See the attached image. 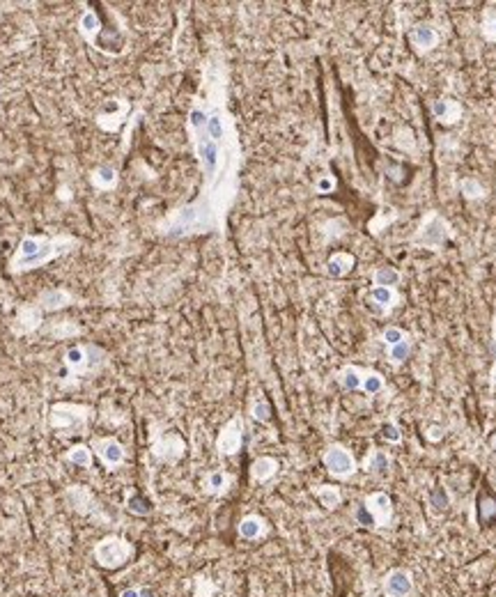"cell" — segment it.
<instances>
[{"instance_id":"5","label":"cell","mask_w":496,"mask_h":597,"mask_svg":"<svg viewBox=\"0 0 496 597\" xmlns=\"http://www.w3.org/2000/svg\"><path fill=\"white\" fill-rule=\"evenodd\" d=\"M133 556V544L120 535H106L95 544V561L106 570L122 568Z\"/></svg>"},{"instance_id":"23","label":"cell","mask_w":496,"mask_h":597,"mask_svg":"<svg viewBox=\"0 0 496 597\" xmlns=\"http://www.w3.org/2000/svg\"><path fill=\"white\" fill-rule=\"evenodd\" d=\"M127 110H129L127 101H118V110L115 113H99V115H97V125L101 129H106V131H118L120 125L124 122V118H127Z\"/></svg>"},{"instance_id":"19","label":"cell","mask_w":496,"mask_h":597,"mask_svg":"<svg viewBox=\"0 0 496 597\" xmlns=\"http://www.w3.org/2000/svg\"><path fill=\"white\" fill-rule=\"evenodd\" d=\"M411 44L416 46L418 51H432L434 46L439 44V35H437V30H434L432 26H413L411 28Z\"/></svg>"},{"instance_id":"35","label":"cell","mask_w":496,"mask_h":597,"mask_svg":"<svg viewBox=\"0 0 496 597\" xmlns=\"http://www.w3.org/2000/svg\"><path fill=\"white\" fill-rule=\"evenodd\" d=\"M409 352H411V341H409V338H405V341L398 343V345L388 347V358H391V363H393V365H400V363L409 356Z\"/></svg>"},{"instance_id":"20","label":"cell","mask_w":496,"mask_h":597,"mask_svg":"<svg viewBox=\"0 0 496 597\" xmlns=\"http://www.w3.org/2000/svg\"><path fill=\"white\" fill-rule=\"evenodd\" d=\"M90 182H92V187L99 189V191H113V189L118 187L120 175H118V170L113 168V166H99V168L92 170Z\"/></svg>"},{"instance_id":"26","label":"cell","mask_w":496,"mask_h":597,"mask_svg":"<svg viewBox=\"0 0 496 597\" xmlns=\"http://www.w3.org/2000/svg\"><path fill=\"white\" fill-rule=\"evenodd\" d=\"M388 467H391V460H388V455L384 450H370V455L366 457V462H363V469H366V473H372V476H381V473H386L388 471Z\"/></svg>"},{"instance_id":"40","label":"cell","mask_w":496,"mask_h":597,"mask_svg":"<svg viewBox=\"0 0 496 597\" xmlns=\"http://www.w3.org/2000/svg\"><path fill=\"white\" fill-rule=\"evenodd\" d=\"M381 437H384L388 444H400V441H402L400 427L396 423H386L384 427H381Z\"/></svg>"},{"instance_id":"21","label":"cell","mask_w":496,"mask_h":597,"mask_svg":"<svg viewBox=\"0 0 496 597\" xmlns=\"http://www.w3.org/2000/svg\"><path fill=\"white\" fill-rule=\"evenodd\" d=\"M354 255H349V253H334L326 260V274L331 278H343L347 276L351 269H354Z\"/></svg>"},{"instance_id":"37","label":"cell","mask_w":496,"mask_h":597,"mask_svg":"<svg viewBox=\"0 0 496 597\" xmlns=\"http://www.w3.org/2000/svg\"><path fill=\"white\" fill-rule=\"evenodd\" d=\"M193 595L195 597H214L216 595V583L212 579H207V576H195L193 581Z\"/></svg>"},{"instance_id":"27","label":"cell","mask_w":496,"mask_h":597,"mask_svg":"<svg viewBox=\"0 0 496 597\" xmlns=\"http://www.w3.org/2000/svg\"><path fill=\"white\" fill-rule=\"evenodd\" d=\"M396 290L393 287H372L370 290V301H375V306H379L381 311L388 313L393 306H396Z\"/></svg>"},{"instance_id":"46","label":"cell","mask_w":496,"mask_h":597,"mask_svg":"<svg viewBox=\"0 0 496 597\" xmlns=\"http://www.w3.org/2000/svg\"><path fill=\"white\" fill-rule=\"evenodd\" d=\"M492 450H496V435L492 437Z\"/></svg>"},{"instance_id":"14","label":"cell","mask_w":496,"mask_h":597,"mask_svg":"<svg viewBox=\"0 0 496 597\" xmlns=\"http://www.w3.org/2000/svg\"><path fill=\"white\" fill-rule=\"evenodd\" d=\"M41 322H44V313H41L39 308L35 306V301L33 303H24V306L19 308V313H16L12 331L16 336H28V333L37 331V328H41Z\"/></svg>"},{"instance_id":"38","label":"cell","mask_w":496,"mask_h":597,"mask_svg":"<svg viewBox=\"0 0 496 597\" xmlns=\"http://www.w3.org/2000/svg\"><path fill=\"white\" fill-rule=\"evenodd\" d=\"M482 37L496 42V9H485L482 16Z\"/></svg>"},{"instance_id":"32","label":"cell","mask_w":496,"mask_h":597,"mask_svg":"<svg viewBox=\"0 0 496 597\" xmlns=\"http://www.w3.org/2000/svg\"><path fill=\"white\" fill-rule=\"evenodd\" d=\"M361 390L368 395H377L384 390V377H381L379 373H370V370H366V375H363V384H361Z\"/></svg>"},{"instance_id":"41","label":"cell","mask_w":496,"mask_h":597,"mask_svg":"<svg viewBox=\"0 0 496 597\" xmlns=\"http://www.w3.org/2000/svg\"><path fill=\"white\" fill-rule=\"evenodd\" d=\"M315 189L319 193H329V191H334L336 189V180H331V177H322L317 184H315Z\"/></svg>"},{"instance_id":"31","label":"cell","mask_w":496,"mask_h":597,"mask_svg":"<svg viewBox=\"0 0 496 597\" xmlns=\"http://www.w3.org/2000/svg\"><path fill=\"white\" fill-rule=\"evenodd\" d=\"M372 281H375L377 287H396L400 283V274L393 266H379L375 276H372Z\"/></svg>"},{"instance_id":"44","label":"cell","mask_w":496,"mask_h":597,"mask_svg":"<svg viewBox=\"0 0 496 597\" xmlns=\"http://www.w3.org/2000/svg\"><path fill=\"white\" fill-rule=\"evenodd\" d=\"M60 198H62V200H71V191L67 193V189L62 187V189H60Z\"/></svg>"},{"instance_id":"36","label":"cell","mask_w":496,"mask_h":597,"mask_svg":"<svg viewBox=\"0 0 496 597\" xmlns=\"http://www.w3.org/2000/svg\"><path fill=\"white\" fill-rule=\"evenodd\" d=\"M460 189H462V195H464V198H469V200H478V198H482V195H485L482 184H480L478 180H473V177L462 180Z\"/></svg>"},{"instance_id":"45","label":"cell","mask_w":496,"mask_h":597,"mask_svg":"<svg viewBox=\"0 0 496 597\" xmlns=\"http://www.w3.org/2000/svg\"><path fill=\"white\" fill-rule=\"evenodd\" d=\"M140 597H154V593L150 588H143V595Z\"/></svg>"},{"instance_id":"8","label":"cell","mask_w":496,"mask_h":597,"mask_svg":"<svg viewBox=\"0 0 496 597\" xmlns=\"http://www.w3.org/2000/svg\"><path fill=\"white\" fill-rule=\"evenodd\" d=\"M242 444H244V418L234 416L227 420L223 430L219 432V437H216V450H219V455L225 457L237 455L242 450Z\"/></svg>"},{"instance_id":"16","label":"cell","mask_w":496,"mask_h":597,"mask_svg":"<svg viewBox=\"0 0 496 597\" xmlns=\"http://www.w3.org/2000/svg\"><path fill=\"white\" fill-rule=\"evenodd\" d=\"M432 115L443 125H455L462 118V106L453 99H437L432 104Z\"/></svg>"},{"instance_id":"18","label":"cell","mask_w":496,"mask_h":597,"mask_svg":"<svg viewBox=\"0 0 496 597\" xmlns=\"http://www.w3.org/2000/svg\"><path fill=\"white\" fill-rule=\"evenodd\" d=\"M232 485V476L225 471H210L202 480V489L212 497H223V494L230 489Z\"/></svg>"},{"instance_id":"9","label":"cell","mask_w":496,"mask_h":597,"mask_svg":"<svg viewBox=\"0 0 496 597\" xmlns=\"http://www.w3.org/2000/svg\"><path fill=\"white\" fill-rule=\"evenodd\" d=\"M184 450L186 444L180 435H175V432H161V435H154L152 439V455L161 460V462H177L184 457Z\"/></svg>"},{"instance_id":"12","label":"cell","mask_w":496,"mask_h":597,"mask_svg":"<svg viewBox=\"0 0 496 597\" xmlns=\"http://www.w3.org/2000/svg\"><path fill=\"white\" fill-rule=\"evenodd\" d=\"M381 591H384L386 597H407V595H411V591H413L411 572L402 570V568L391 570L384 576V581H381Z\"/></svg>"},{"instance_id":"6","label":"cell","mask_w":496,"mask_h":597,"mask_svg":"<svg viewBox=\"0 0 496 597\" xmlns=\"http://www.w3.org/2000/svg\"><path fill=\"white\" fill-rule=\"evenodd\" d=\"M322 462H324L326 471L338 480H347L356 473V460L351 457V452L340 444L329 446L322 455Z\"/></svg>"},{"instance_id":"1","label":"cell","mask_w":496,"mask_h":597,"mask_svg":"<svg viewBox=\"0 0 496 597\" xmlns=\"http://www.w3.org/2000/svg\"><path fill=\"white\" fill-rule=\"evenodd\" d=\"M78 239L71 234H26L19 242L16 255L9 262V271L12 274H26L44 266L48 262L58 260L62 255H69L71 251L78 249Z\"/></svg>"},{"instance_id":"11","label":"cell","mask_w":496,"mask_h":597,"mask_svg":"<svg viewBox=\"0 0 496 597\" xmlns=\"http://www.w3.org/2000/svg\"><path fill=\"white\" fill-rule=\"evenodd\" d=\"M363 508L370 512L372 521H375V529H386L393 519V503L388 499V494L384 492H375L366 497Z\"/></svg>"},{"instance_id":"42","label":"cell","mask_w":496,"mask_h":597,"mask_svg":"<svg viewBox=\"0 0 496 597\" xmlns=\"http://www.w3.org/2000/svg\"><path fill=\"white\" fill-rule=\"evenodd\" d=\"M143 595V588H124L120 593V597H140Z\"/></svg>"},{"instance_id":"24","label":"cell","mask_w":496,"mask_h":597,"mask_svg":"<svg viewBox=\"0 0 496 597\" xmlns=\"http://www.w3.org/2000/svg\"><path fill=\"white\" fill-rule=\"evenodd\" d=\"M363 375L366 370H361L356 365H345L338 373V384L345 390H361V384H363Z\"/></svg>"},{"instance_id":"39","label":"cell","mask_w":496,"mask_h":597,"mask_svg":"<svg viewBox=\"0 0 496 597\" xmlns=\"http://www.w3.org/2000/svg\"><path fill=\"white\" fill-rule=\"evenodd\" d=\"M405 331H402V328H398V326H388V328H384V333H381V341L386 343V347H393V345H398V343H402L405 341Z\"/></svg>"},{"instance_id":"15","label":"cell","mask_w":496,"mask_h":597,"mask_svg":"<svg viewBox=\"0 0 496 597\" xmlns=\"http://www.w3.org/2000/svg\"><path fill=\"white\" fill-rule=\"evenodd\" d=\"M103 30V24H101V19L97 16V12L95 9H86V12L81 14V19H78V33H81V37L86 39V42L92 46L95 44V39L99 37V33Z\"/></svg>"},{"instance_id":"13","label":"cell","mask_w":496,"mask_h":597,"mask_svg":"<svg viewBox=\"0 0 496 597\" xmlns=\"http://www.w3.org/2000/svg\"><path fill=\"white\" fill-rule=\"evenodd\" d=\"M71 303H74V294L67 292L65 287H48V290L39 292V296L35 298V306L41 313H58Z\"/></svg>"},{"instance_id":"22","label":"cell","mask_w":496,"mask_h":597,"mask_svg":"<svg viewBox=\"0 0 496 597\" xmlns=\"http://www.w3.org/2000/svg\"><path fill=\"white\" fill-rule=\"evenodd\" d=\"M278 473V460L274 457H257L251 467V478L255 482H267Z\"/></svg>"},{"instance_id":"25","label":"cell","mask_w":496,"mask_h":597,"mask_svg":"<svg viewBox=\"0 0 496 597\" xmlns=\"http://www.w3.org/2000/svg\"><path fill=\"white\" fill-rule=\"evenodd\" d=\"M313 494L326 510H336L340 503H343V492L334 485H317V487H313Z\"/></svg>"},{"instance_id":"34","label":"cell","mask_w":496,"mask_h":597,"mask_svg":"<svg viewBox=\"0 0 496 597\" xmlns=\"http://www.w3.org/2000/svg\"><path fill=\"white\" fill-rule=\"evenodd\" d=\"M251 416L255 420H260V423H269L272 420V407H269V403L262 395H257L251 403Z\"/></svg>"},{"instance_id":"28","label":"cell","mask_w":496,"mask_h":597,"mask_svg":"<svg viewBox=\"0 0 496 597\" xmlns=\"http://www.w3.org/2000/svg\"><path fill=\"white\" fill-rule=\"evenodd\" d=\"M65 460L69 462V464H74V467L90 469V467H92V448H88L86 444L71 446L69 452L65 455Z\"/></svg>"},{"instance_id":"33","label":"cell","mask_w":496,"mask_h":597,"mask_svg":"<svg viewBox=\"0 0 496 597\" xmlns=\"http://www.w3.org/2000/svg\"><path fill=\"white\" fill-rule=\"evenodd\" d=\"M127 510L133 512V514H138V517H148V514H152V503L140 497V494H131L129 501H127Z\"/></svg>"},{"instance_id":"10","label":"cell","mask_w":496,"mask_h":597,"mask_svg":"<svg viewBox=\"0 0 496 597\" xmlns=\"http://www.w3.org/2000/svg\"><path fill=\"white\" fill-rule=\"evenodd\" d=\"M92 452L99 457V462L106 469H118L124 460H127V450L120 444L115 437H99V439H92L90 444Z\"/></svg>"},{"instance_id":"3","label":"cell","mask_w":496,"mask_h":597,"mask_svg":"<svg viewBox=\"0 0 496 597\" xmlns=\"http://www.w3.org/2000/svg\"><path fill=\"white\" fill-rule=\"evenodd\" d=\"M95 409L78 403H56L51 407L48 423L53 430H65L69 435H83L88 430Z\"/></svg>"},{"instance_id":"17","label":"cell","mask_w":496,"mask_h":597,"mask_svg":"<svg viewBox=\"0 0 496 597\" xmlns=\"http://www.w3.org/2000/svg\"><path fill=\"white\" fill-rule=\"evenodd\" d=\"M237 531H239L244 540H260L267 535L269 526L260 514H246V517L239 521V526H237Z\"/></svg>"},{"instance_id":"29","label":"cell","mask_w":496,"mask_h":597,"mask_svg":"<svg viewBox=\"0 0 496 597\" xmlns=\"http://www.w3.org/2000/svg\"><path fill=\"white\" fill-rule=\"evenodd\" d=\"M428 503H430V512H432V514H443V512H446L448 506H450V497H448L446 487H434V489H430Z\"/></svg>"},{"instance_id":"30","label":"cell","mask_w":496,"mask_h":597,"mask_svg":"<svg viewBox=\"0 0 496 597\" xmlns=\"http://www.w3.org/2000/svg\"><path fill=\"white\" fill-rule=\"evenodd\" d=\"M48 333L53 338H58V341H67V338H76L81 333V326H76L69 320H62V322H56L53 326H51Z\"/></svg>"},{"instance_id":"7","label":"cell","mask_w":496,"mask_h":597,"mask_svg":"<svg viewBox=\"0 0 496 597\" xmlns=\"http://www.w3.org/2000/svg\"><path fill=\"white\" fill-rule=\"evenodd\" d=\"M65 497L69 501V506L74 508L78 514H83V517H90V519H95V521H103V519H108L106 514H103L101 506H99V501L95 499V494H92L88 487H83V485H71L67 492H65Z\"/></svg>"},{"instance_id":"4","label":"cell","mask_w":496,"mask_h":597,"mask_svg":"<svg viewBox=\"0 0 496 597\" xmlns=\"http://www.w3.org/2000/svg\"><path fill=\"white\" fill-rule=\"evenodd\" d=\"M453 237V228L450 223L439 216L437 212H428L425 219L420 221L416 234L411 237V244L418 246V249H432V251H439L443 244Z\"/></svg>"},{"instance_id":"2","label":"cell","mask_w":496,"mask_h":597,"mask_svg":"<svg viewBox=\"0 0 496 597\" xmlns=\"http://www.w3.org/2000/svg\"><path fill=\"white\" fill-rule=\"evenodd\" d=\"M62 363L67 368V377L62 379V386L65 388H76L78 382L88 375H97L99 370H103L108 365V354L103 352L97 345H74L69 347L65 356H62Z\"/></svg>"},{"instance_id":"43","label":"cell","mask_w":496,"mask_h":597,"mask_svg":"<svg viewBox=\"0 0 496 597\" xmlns=\"http://www.w3.org/2000/svg\"><path fill=\"white\" fill-rule=\"evenodd\" d=\"M437 432H441V430H439V427H432V430L428 432V439H432V441H439L443 435H437Z\"/></svg>"}]
</instances>
